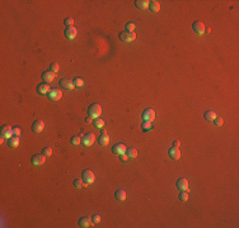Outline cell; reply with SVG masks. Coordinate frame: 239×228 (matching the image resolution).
Returning <instances> with one entry per match:
<instances>
[{
  "label": "cell",
  "mask_w": 239,
  "mask_h": 228,
  "mask_svg": "<svg viewBox=\"0 0 239 228\" xmlns=\"http://www.w3.org/2000/svg\"><path fill=\"white\" fill-rule=\"evenodd\" d=\"M102 114V107L99 104H92L88 109V115L90 118H99V115Z\"/></svg>",
  "instance_id": "1"
},
{
  "label": "cell",
  "mask_w": 239,
  "mask_h": 228,
  "mask_svg": "<svg viewBox=\"0 0 239 228\" xmlns=\"http://www.w3.org/2000/svg\"><path fill=\"white\" fill-rule=\"evenodd\" d=\"M94 141H96V136L92 132L85 133L84 136L82 137V145L84 147H89V146H92L93 143H94Z\"/></svg>",
  "instance_id": "2"
},
{
  "label": "cell",
  "mask_w": 239,
  "mask_h": 228,
  "mask_svg": "<svg viewBox=\"0 0 239 228\" xmlns=\"http://www.w3.org/2000/svg\"><path fill=\"white\" fill-rule=\"evenodd\" d=\"M94 180H96V176H94V174H93L92 170H88V168H87V170L83 171V181L85 184L90 185V184L94 183Z\"/></svg>",
  "instance_id": "3"
},
{
  "label": "cell",
  "mask_w": 239,
  "mask_h": 228,
  "mask_svg": "<svg viewBox=\"0 0 239 228\" xmlns=\"http://www.w3.org/2000/svg\"><path fill=\"white\" fill-rule=\"evenodd\" d=\"M118 37L122 42H132L136 39V34L134 32H121L118 34Z\"/></svg>",
  "instance_id": "4"
},
{
  "label": "cell",
  "mask_w": 239,
  "mask_h": 228,
  "mask_svg": "<svg viewBox=\"0 0 239 228\" xmlns=\"http://www.w3.org/2000/svg\"><path fill=\"white\" fill-rule=\"evenodd\" d=\"M155 119V112L153 109L148 108L145 109L144 113H142V121H146V122H153Z\"/></svg>",
  "instance_id": "5"
},
{
  "label": "cell",
  "mask_w": 239,
  "mask_h": 228,
  "mask_svg": "<svg viewBox=\"0 0 239 228\" xmlns=\"http://www.w3.org/2000/svg\"><path fill=\"white\" fill-rule=\"evenodd\" d=\"M47 95H48V99H50V100L57 101V100H60V99L63 98V92L60 91L59 89H51Z\"/></svg>",
  "instance_id": "6"
},
{
  "label": "cell",
  "mask_w": 239,
  "mask_h": 228,
  "mask_svg": "<svg viewBox=\"0 0 239 228\" xmlns=\"http://www.w3.org/2000/svg\"><path fill=\"white\" fill-rule=\"evenodd\" d=\"M192 29H193V32L196 33V34H203L205 33V25H203V23L202 22H200V20H196L193 24H192Z\"/></svg>",
  "instance_id": "7"
},
{
  "label": "cell",
  "mask_w": 239,
  "mask_h": 228,
  "mask_svg": "<svg viewBox=\"0 0 239 228\" xmlns=\"http://www.w3.org/2000/svg\"><path fill=\"white\" fill-rule=\"evenodd\" d=\"M45 161H46V156H44V155H35L32 157V160H31V162H32V165H35V166H41V165H44L45 164Z\"/></svg>",
  "instance_id": "8"
},
{
  "label": "cell",
  "mask_w": 239,
  "mask_h": 228,
  "mask_svg": "<svg viewBox=\"0 0 239 228\" xmlns=\"http://www.w3.org/2000/svg\"><path fill=\"white\" fill-rule=\"evenodd\" d=\"M64 33H65V37L67 39H74V38H76V36H78V29H76L75 27H67Z\"/></svg>",
  "instance_id": "9"
},
{
  "label": "cell",
  "mask_w": 239,
  "mask_h": 228,
  "mask_svg": "<svg viewBox=\"0 0 239 228\" xmlns=\"http://www.w3.org/2000/svg\"><path fill=\"white\" fill-rule=\"evenodd\" d=\"M126 147H125V145L123 143H117V145H115L113 147H112V152L115 155H117V156H121V155H123V154H126Z\"/></svg>",
  "instance_id": "10"
},
{
  "label": "cell",
  "mask_w": 239,
  "mask_h": 228,
  "mask_svg": "<svg viewBox=\"0 0 239 228\" xmlns=\"http://www.w3.org/2000/svg\"><path fill=\"white\" fill-rule=\"evenodd\" d=\"M0 133H2V137H4L5 139H9L10 137H13V128L10 125H4Z\"/></svg>",
  "instance_id": "11"
},
{
  "label": "cell",
  "mask_w": 239,
  "mask_h": 228,
  "mask_svg": "<svg viewBox=\"0 0 239 228\" xmlns=\"http://www.w3.org/2000/svg\"><path fill=\"white\" fill-rule=\"evenodd\" d=\"M176 186L178 188V190H187L188 191V181H187L186 179H183V177H181V179L177 180Z\"/></svg>",
  "instance_id": "12"
},
{
  "label": "cell",
  "mask_w": 239,
  "mask_h": 228,
  "mask_svg": "<svg viewBox=\"0 0 239 228\" xmlns=\"http://www.w3.org/2000/svg\"><path fill=\"white\" fill-rule=\"evenodd\" d=\"M60 85H61L63 89H66V90H73L75 86H74V82L69 79H61L60 80Z\"/></svg>",
  "instance_id": "13"
},
{
  "label": "cell",
  "mask_w": 239,
  "mask_h": 228,
  "mask_svg": "<svg viewBox=\"0 0 239 228\" xmlns=\"http://www.w3.org/2000/svg\"><path fill=\"white\" fill-rule=\"evenodd\" d=\"M45 128V123L42 121H36L35 123L32 124V131L35 133H41Z\"/></svg>",
  "instance_id": "14"
},
{
  "label": "cell",
  "mask_w": 239,
  "mask_h": 228,
  "mask_svg": "<svg viewBox=\"0 0 239 228\" xmlns=\"http://www.w3.org/2000/svg\"><path fill=\"white\" fill-rule=\"evenodd\" d=\"M93 221L92 219H89L88 217H82L80 219H79V226L82 227V228H88V227H93Z\"/></svg>",
  "instance_id": "15"
},
{
  "label": "cell",
  "mask_w": 239,
  "mask_h": 228,
  "mask_svg": "<svg viewBox=\"0 0 239 228\" xmlns=\"http://www.w3.org/2000/svg\"><path fill=\"white\" fill-rule=\"evenodd\" d=\"M168 154H169L170 158H173V160L181 158V151H179L178 147H170L169 151H168Z\"/></svg>",
  "instance_id": "16"
},
{
  "label": "cell",
  "mask_w": 239,
  "mask_h": 228,
  "mask_svg": "<svg viewBox=\"0 0 239 228\" xmlns=\"http://www.w3.org/2000/svg\"><path fill=\"white\" fill-rule=\"evenodd\" d=\"M54 79H55V74H54V72H51V71H45L44 74H42V80H44L46 84L52 82Z\"/></svg>",
  "instance_id": "17"
},
{
  "label": "cell",
  "mask_w": 239,
  "mask_h": 228,
  "mask_svg": "<svg viewBox=\"0 0 239 228\" xmlns=\"http://www.w3.org/2000/svg\"><path fill=\"white\" fill-rule=\"evenodd\" d=\"M50 85L48 84H41V85L37 86V91H38V94L41 95H47L48 92H50Z\"/></svg>",
  "instance_id": "18"
},
{
  "label": "cell",
  "mask_w": 239,
  "mask_h": 228,
  "mask_svg": "<svg viewBox=\"0 0 239 228\" xmlns=\"http://www.w3.org/2000/svg\"><path fill=\"white\" fill-rule=\"evenodd\" d=\"M98 142H99V145H101V146H107L108 143H109V137L107 136V133H106V131H104V129L102 131V134H101V137H99Z\"/></svg>",
  "instance_id": "19"
},
{
  "label": "cell",
  "mask_w": 239,
  "mask_h": 228,
  "mask_svg": "<svg viewBox=\"0 0 239 228\" xmlns=\"http://www.w3.org/2000/svg\"><path fill=\"white\" fill-rule=\"evenodd\" d=\"M149 0H136L135 2V5L139 8V9L141 10H145V9H148L149 8Z\"/></svg>",
  "instance_id": "20"
},
{
  "label": "cell",
  "mask_w": 239,
  "mask_h": 228,
  "mask_svg": "<svg viewBox=\"0 0 239 228\" xmlns=\"http://www.w3.org/2000/svg\"><path fill=\"white\" fill-rule=\"evenodd\" d=\"M149 9L153 13H158L160 10V3L157 2V0H153V2L149 3Z\"/></svg>",
  "instance_id": "21"
},
{
  "label": "cell",
  "mask_w": 239,
  "mask_h": 228,
  "mask_svg": "<svg viewBox=\"0 0 239 228\" xmlns=\"http://www.w3.org/2000/svg\"><path fill=\"white\" fill-rule=\"evenodd\" d=\"M8 146L12 147V148H17L19 146V137H15V136L10 137L9 139H8Z\"/></svg>",
  "instance_id": "22"
},
{
  "label": "cell",
  "mask_w": 239,
  "mask_h": 228,
  "mask_svg": "<svg viewBox=\"0 0 239 228\" xmlns=\"http://www.w3.org/2000/svg\"><path fill=\"white\" fill-rule=\"evenodd\" d=\"M115 197H116V199L117 200H120V201H122V200H125L126 199V193L123 191V190H116V193H115Z\"/></svg>",
  "instance_id": "23"
},
{
  "label": "cell",
  "mask_w": 239,
  "mask_h": 228,
  "mask_svg": "<svg viewBox=\"0 0 239 228\" xmlns=\"http://www.w3.org/2000/svg\"><path fill=\"white\" fill-rule=\"evenodd\" d=\"M126 155L129 158H135L136 156H138V151H136V148H127L126 150Z\"/></svg>",
  "instance_id": "24"
},
{
  "label": "cell",
  "mask_w": 239,
  "mask_h": 228,
  "mask_svg": "<svg viewBox=\"0 0 239 228\" xmlns=\"http://www.w3.org/2000/svg\"><path fill=\"white\" fill-rule=\"evenodd\" d=\"M93 124H94V127H96V128H103V127H104V121L103 119H101V118H96V119L94 121H93Z\"/></svg>",
  "instance_id": "25"
},
{
  "label": "cell",
  "mask_w": 239,
  "mask_h": 228,
  "mask_svg": "<svg viewBox=\"0 0 239 228\" xmlns=\"http://www.w3.org/2000/svg\"><path fill=\"white\" fill-rule=\"evenodd\" d=\"M73 82H74V86H75V88H84V85H85L84 80L80 79V78H75V79L73 80Z\"/></svg>",
  "instance_id": "26"
},
{
  "label": "cell",
  "mask_w": 239,
  "mask_h": 228,
  "mask_svg": "<svg viewBox=\"0 0 239 228\" xmlns=\"http://www.w3.org/2000/svg\"><path fill=\"white\" fill-rule=\"evenodd\" d=\"M178 198H179V200H181V201H186L187 199H188V191H187V190H179Z\"/></svg>",
  "instance_id": "27"
},
{
  "label": "cell",
  "mask_w": 239,
  "mask_h": 228,
  "mask_svg": "<svg viewBox=\"0 0 239 228\" xmlns=\"http://www.w3.org/2000/svg\"><path fill=\"white\" fill-rule=\"evenodd\" d=\"M216 117H218V115H216L214 112H211V110H209V112H206V113H205V119H206V121H209V122L214 121Z\"/></svg>",
  "instance_id": "28"
},
{
  "label": "cell",
  "mask_w": 239,
  "mask_h": 228,
  "mask_svg": "<svg viewBox=\"0 0 239 228\" xmlns=\"http://www.w3.org/2000/svg\"><path fill=\"white\" fill-rule=\"evenodd\" d=\"M151 128H153V124H151V122H146V121H144V122L141 123V129H142L144 132L150 131Z\"/></svg>",
  "instance_id": "29"
},
{
  "label": "cell",
  "mask_w": 239,
  "mask_h": 228,
  "mask_svg": "<svg viewBox=\"0 0 239 228\" xmlns=\"http://www.w3.org/2000/svg\"><path fill=\"white\" fill-rule=\"evenodd\" d=\"M70 142H71L73 146H79L80 143H82V138L79 136H73L71 139H70Z\"/></svg>",
  "instance_id": "30"
},
{
  "label": "cell",
  "mask_w": 239,
  "mask_h": 228,
  "mask_svg": "<svg viewBox=\"0 0 239 228\" xmlns=\"http://www.w3.org/2000/svg\"><path fill=\"white\" fill-rule=\"evenodd\" d=\"M42 155L46 156V157H50L51 155H52V150H51L50 147H45L44 150H42Z\"/></svg>",
  "instance_id": "31"
},
{
  "label": "cell",
  "mask_w": 239,
  "mask_h": 228,
  "mask_svg": "<svg viewBox=\"0 0 239 228\" xmlns=\"http://www.w3.org/2000/svg\"><path fill=\"white\" fill-rule=\"evenodd\" d=\"M126 32H134L135 31V24L132 22H129V23H126Z\"/></svg>",
  "instance_id": "32"
},
{
  "label": "cell",
  "mask_w": 239,
  "mask_h": 228,
  "mask_svg": "<svg viewBox=\"0 0 239 228\" xmlns=\"http://www.w3.org/2000/svg\"><path fill=\"white\" fill-rule=\"evenodd\" d=\"M74 188H76V189L83 188V180L82 179H75L74 180Z\"/></svg>",
  "instance_id": "33"
},
{
  "label": "cell",
  "mask_w": 239,
  "mask_h": 228,
  "mask_svg": "<svg viewBox=\"0 0 239 228\" xmlns=\"http://www.w3.org/2000/svg\"><path fill=\"white\" fill-rule=\"evenodd\" d=\"M59 63H51V66H50V71L51 72H54V74H56L57 71H59Z\"/></svg>",
  "instance_id": "34"
},
{
  "label": "cell",
  "mask_w": 239,
  "mask_h": 228,
  "mask_svg": "<svg viewBox=\"0 0 239 228\" xmlns=\"http://www.w3.org/2000/svg\"><path fill=\"white\" fill-rule=\"evenodd\" d=\"M64 24L66 25V27H73V24H74V19H73V18H65Z\"/></svg>",
  "instance_id": "35"
},
{
  "label": "cell",
  "mask_w": 239,
  "mask_h": 228,
  "mask_svg": "<svg viewBox=\"0 0 239 228\" xmlns=\"http://www.w3.org/2000/svg\"><path fill=\"white\" fill-rule=\"evenodd\" d=\"M223 123H224V121H223V118H221V117H216L215 119H214V124L218 125V127L223 125Z\"/></svg>",
  "instance_id": "36"
},
{
  "label": "cell",
  "mask_w": 239,
  "mask_h": 228,
  "mask_svg": "<svg viewBox=\"0 0 239 228\" xmlns=\"http://www.w3.org/2000/svg\"><path fill=\"white\" fill-rule=\"evenodd\" d=\"M13 136H15V137L21 136V129L18 128V127H14V128H13Z\"/></svg>",
  "instance_id": "37"
},
{
  "label": "cell",
  "mask_w": 239,
  "mask_h": 228,
  "mask_svg": "<svg viewBox=\"0 0 239 228\" xmlns=\"http://www.w3.org/2000/svg\"><path fill=\"white\" fill-rule=\"evenodd\" d=\"M92 221H93V223H99L101 222V215L99 214H94L92 217Z\"/></svg>",
  "instance_id": "38"
},
{
  "label": "cell",
  "mask_w": 239,
  "mask_h": 228,
  "mask_svg": "<svg viewBox=\"0 0 239 228\" xmlns=\"http://www.w3.org/2000/svg\"><path fill=\"white\" fill-rule=\"evenodd\" d=\"M120 157H121V160H122V161H127V160H129V157H127V155H126V154L121 155V156H120Z\"/></svg>",
  "instance_id": "39"
},
{
  "label": "cell",
  "mask_w": 239,
  "mask_h": 228,
  "mask_svg": "<svg viewBox=\"0 0 239 228\" xmlns=\"http://www.w3.org/2000/svg\"><path fill=\"white\" fill-rule=\"evenodd\" d=\"M179 145H181V143H179L178 141H174L173 142V147H179Z\"/></svg>",
  "instance_id": "40"
},
{
  "label": "cell",
  "mask_w": 239,
  "mask_h": 228,
  "mask_svg": "<svg viewBox=\"0 0 239 228\" xmlns=\"http://www.w3.org/2000/svg\"><path fill=\"white\" fill-rule=\"evenodd\" d=\"M92 119H93V118H90V117L88 115L87 118H85V122H92Z\"/></svg>",
  "instance_id": "41"
}]
</instances>
